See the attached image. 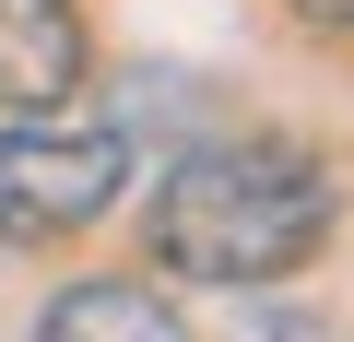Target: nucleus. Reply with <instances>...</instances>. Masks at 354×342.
Returning a JSON list of instances; mask_svg holds the SVG:
<instances>
[{
  "mask_svg": "<svg viewBox=\"0 0 354 342\" xmlns=\"http://www.w3.org/2000/svg\"><path fill=\"white\" fill-rule=\"evenodd\" d=\"M295 24H319V36H354V0H295Z\"/></svg>",
  "mask_w": 354,
  "mask_h": 342,
  "instance_id": "nucleus-6",
  "label": "nucleus"
},
{
  "mask_svg": "<svg viewBox=\"0 0 354 342\" xmlns=\"http://www.w3.org/2000/svg\"><path fill=\"white\" fill-rule=\"evenodd\" d=\"M36 342H201V330L177 319V295H165V283H130V272H83V283H59V295H48Z\"/></svg>",
  "mask_w": 354,
  "mask_h": 342,
  "instance_id": "nucleus-4",
  "label": "nucleus"
},
{
  "mask_svg": "<svg viewBox=\"0 0 354 342\" xmlns=\"http://www.w3.org/2000/svg\"><path fill=\"white\" fill-rule=\"evenodd\" d=\"M130 178H142L130 118L12 106V130H0V248H59V236L106 225Z\"/></svg>",
  "mask_w": 354,
  "mask_h": 342,
  "instance_id": "nucleus-2",
  "label": "nucleus"
},
{
  "mask_svg": "<svg viewBox=\"0 0 354 342\" xmlns=\"http://www.w3.org/2000/svg\"><path fill=\"white\" fill-rule=\"evenodd\" d=\"M225 342H354V319L330 295H283V283H248V307L225 319Z\"/></svg>",
  "mask_w": 354,
  "mask_h": 342,
  "instance_id": "nucleus-5",
  "label": "nucleus"
},
{
  "mask_svg": "<svg viewBox=\"0 0 354 342\" xmlns=\"http://www.w3.org/2000/svg\"><path fill=\"white\" fill-rule=\"evenodd\" d=\"M330 225H342V178H330L307 142H283V130H201L153 178L142 248L177 283L248 295V283H295L330 248Z\"/></svg>",
  "mask_w": 354,
  "mask_h": 342,
  "instance_id": "nucleus-1",
  "label": "nucleus"
},
{
  "mask_svg": "<svg viewBox=\"0 0 354 342\" xmlns=\"http://www.w3.org/2000/svg\"><path fill=\"white\" fill-rule=\"evenodd\" d=\"M95 71L83 0H0V106H71Z\"/></svg>",
  "mask_w": 354,
  "mask_h": 342,
  "instance_id": "nucleus-3",
  "label": "nucleus"
}]
</instances>
